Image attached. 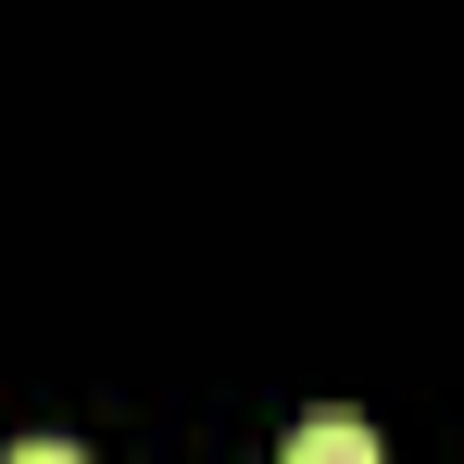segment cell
Returning <instances> with one entry per match:
<instances>
[{"mask_svg": "<svg viewBox=\"0 0 464 464\" xmlns=\"http://www.w3.org/2000/svg\"><path fill=\"white\" fill-rule=\"evenodd\" d=\"M364 452H377L364 414H302V427H289V464H364Z\"/></svg>", "mask_w": 464, "mask_h": 464, "instance_id": "cell-1", "label": "cell"}]
</instances>
